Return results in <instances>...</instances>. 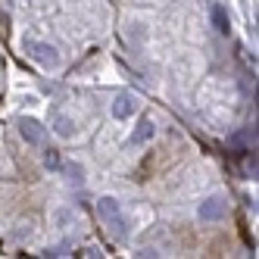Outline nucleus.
I'll use <instances>...</instances> for the list:
<instances>
[{
  "label": "nucleus",
  "mask_w": 259,
  "mask_h": 259,
  "mask_svg": "<svg viewBox=\"0 0 259 259\" xmlns=\"http://www.w3.org/2000/svg\"><path fill=\"white\" fill-rule=\"evenodd\" d=\"M19 135H22L31 147H44V141H47L44 125H41L38 119H28V116H22V119H19Z\"/></svg>",
  "instance_id": "obj_3"
},
{
  "label": "nucleus",
  "mask_w": 259,
  "mask_h": 259,
  "mask_svg": "<svg viewBox=\"0 0 259 259\" xmlns=\"http://www.w3.org/2000/svg\"><path fill=\"white\" fill-rule=\"evenodd\" d=\"M53 132H57L60 138H72V132H75V122H72L69 116H53Z\"/></svg>",
  "instance_id": "obj_7"
},
{
  "label": "nucleus",
  "mask_w": 259,
  "mask_h": 259,
  "mask_svg": "<svg viewBox=\"0 0 259 259\" xmlns=\"http://www.w3.org/2000/svg\"><path fill=\"white\" fill-rule=\"evenodd\" d=\"M150 138H153V122L150 119H141L138 128H135V135H132V147H141V144H147Z\"/></svg>",
  "instance_id": "obj_6"
},
{
  "label": "nucleus",
  "mask_w": 259,
  "mask_h": 259,
  "mask_svg": "<svg viewBox=\"0 0 259 259\" xmlns=\"http://www.w3.org/2000/svg\"><path fill=\"white\" fill-rule=\"evenodd\" d=\"M66 172H69L72 178H81V165H66Z\"/></svg>",
  "instance_id": "obj_11"
},
{
  "label": "nucleus",
  "mask_w": 259,
  "mask_h": 259,
  "mask_svg": "<svg viewBox=\"0 0 259 259\" xmlns=\"http://www.w3.org/2000/svg\"><path fill=\"white\" fill-rule=\"evenodd\" d=\"M212 19H215V28H219L222 34H228V28H231V25H228V16H225V10H222V7H215V10H212Z\"/></svg>",
  "instance_id": "obj_9"
},
{
  "label": "nucleus",
  "mask_w": 259,
  "mask_h": 259,
  "mask_svg": "<svg viewBox=\"0 0 259 259\" xmlns=\"http://www.w3.org/2000/svg\"><path fill=\"white\" fill-rule=\"evenodd\" d=\"M25 53L34 60V63H41V66H47V69H53L60 63V53H57V47H50V44H41V41H25Z\"/></svg>",
  "instance_id": "obj_2"
},
{
  "label": "nucleus",
  "mask_w": 259,
  "mask_h": 259,
  "mask_svg": "<svg viewBox=\"0 0 259 259\" xmlns=\"http://www.w3.org/2000/svg\"><path fill=\"white\" fill-rule=\"evenodd\" d=\"M44 165H47V169H50V172H57V169H60V165H63V159H60V153H57V150H47V156H44Z\"/></svg>",
  "instance_id": "obj_10"
},
{
  "label": "nucleus",
  "mask_w": 259,
  "mask_h": 259,
  "mask_svg": "<svg viewBox=\"0 0 259 259\" xmlns=\"http://www.w3.org/2000/svg\"><path fill=\"white\" fill-rule=\"evenodd\" d=\"M228 144H231V147H247V144H256V132H253V128H244V132L231 135V138H228Z\"/></svg>",
  "instance_id": "obj_8"
},
{
  "label": "nucleus",
  "mask_w": 259,
  "mask_h": 259,
  "mask_svg": "<svg viewBox=\"0 0 259 259\" xmlns=\"http://www.w3.org/2000/svg\"><path fill=\"white\" fill-rule=\"evenodd\" d=\"M135 109H138V97H135V94H119L116 103H113V116H116V119H128Z\"/></svg>",
  "instance_id": "obj_5"
},
{
  "label": "nucleus",
  "mask_w": 259,
  "mask_h": 259,
  "mask_svg": "<svg viewBox=\"0 0 259 259\" xmlns=\"http://www.w3.org/2000/svg\"><path fill=\"white\" fill-rule=\"evenodd\" d=\"M225 209H228V203L222 197H209V200L200 203V219L203 222H219L222 215H225Z\"/></svg>",
  "instance_id": "obj_4"
},
{
  "label": "nucleus",
  "mask_w": 259,
  "mask_h": 259,
  "mask_svg": "<svg viewBox=\"0 0 259 259\" xmlns=\"http://www.w3.org/2000/svg\"><path fill=\"white\" fill-rule=\"evenodd\" d=\"M97 215H100V222H103V228H109V234H113L116 240L125 237L128 222H125V215H122V206H119L113 197H100V200H97Z\"/></svg>",
  "instance_id": "obj_1"
}]
</instances>
